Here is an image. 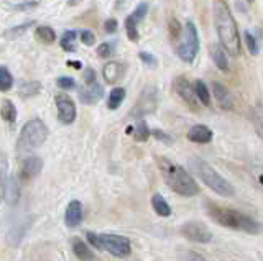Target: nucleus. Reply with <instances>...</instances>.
I'll list each match as a JSON object with an SVG mask.
<instances>
[{
  "mask_svg": "<svg viewBox=\"0 0 263 261\" xmlns=\"http://www.w3.org/2000/svg\"><path fill=\"white\" fill-rule=\"evenodd\" d=\"M30 228V220H22V222L15 224L10 230L7 233V245L8 247H18V245L23 242V238L27 236V232Z\"/></svg>",
  "mask_w": 263,
  "mask_h": 261,
  "instance_id": "nucleus-13",
  "label": "nucleus"
},
{
  "mask_svg": "<svg viewBox=\"0 0 263 261\" xmlns=\"http://www.w3.org/2000/svg\"><path fill=\"white\" fill-rule=\"evenodd\" d=\"M56 102V109H58V118H60L61 124L64 125H71L74 120H76V104L72 102L71 97L68 95H56L54 97Z\"/></svg>",
  "mask_w": 263,
  "mask_h": 261,
  "instance_id": "nucleus-10",
  "label": "nucleus"
},
{
  "mask_svg": "<svg viewBox=\"0 0 263 261\" xmlns=\"http://www.w3.org/2000/svg\"><path fill=\"white\" fill-rule=\"evenodd\" d=\"M184 261H205V258L202 255H199V253H196V251H187Z\"/></svg>",
  "mask_w": 263,
  "mask_h": 261,
  "instance_id": "nucleus-43",
  "label": "nucleus"
},
{
  "mask_svg": "<svg viewBox=\"0 0 263 261\" xmlns=\"http://www.w3.org/2000/svg\"><path fill=\"white\" fill-rule=\"evenodd\" d=\"M31 25H33V22H27V23H23V25H18V27H13L10 30H7L5 31V38H8V39L18 38V36L25 35V31H27Z\"/></svg>",
  "mask_w": 263,
  "mask_h": 261,
  "instance_id": "nucleus-33",
  "label": "nucleus"
},
{
  "mask_svg": "<svg viewBox=\"0 0 263 261\" xmlns=\"http://www.w3.org/2000/svg\"><path fill=\"white\" fill-rule=\"evenodd\" d=\"M7 179H8V159L7 154L0 151V204L5 199Z\"/></svg>",
  "mask_w": 263,
  "mask_h": 261,
  "instance_id": "nucleus-22",
  "label": "nucleus"
},
{
  "mask_svg": "<svg viewBox=\"0 0 263 261\" xmlns=\"http://www.w3.org/2000/svg\"><path fill=\"white\" fill-rule=\"evenodd\" d=\"M173 87H175L176 94L189 105V107H191V109H197V107H199V101L196 99L194 91H193V86L189 84V81L186 77H183V76L175 77V81H173Z\"/></svg>",
  "mask_w": 263,
  "mask_h": 261,
  "instance_id": "nucleus-11",
  "label": "nucleus"
},
{
  "mask_svg": "<svg viewBox=\"0 0 263 261\" xmlns=\"http://www.w3.org/2000/svg\"><path fill=\"white\" fill-rule=\"evenodd\" d=\"M214 27H216L220 46L227 51V54L234 58L240 54V35H238L237 22L226 2L220 0L214 4Z\"/></svg>",
  "mask_w": 263,
  "mask_h": 261,
  "instance_id": "nucleus-1",
  "label": "nucleus"
},
{
  "mask_svg": "<svg viewBox=\"0 0 263 261\" xmlns=\"http://www.w3.org/2000/svg\"><path fill=\"white\" fill-rule=\"evenodd\" d=\"M134 138L137 142H146L150 138V128H148L145 120L140 118L134 125Z\"/></svg>",
  "mask_w": 263,
  "mask_h": 261,
  "instance_id": "nucleus-27",
  "label": "nucleus"
},
{
  "mask_svg": "<svg viewBox=\"0 0 263 261\" xmlns=\"http://www.w3.org/2000/svg\"><path fill=\"white\" fill-rule=\"evenodd\" d=\"M78 36L81 38V43L86 45V46H92L96 43V35L90 30H81L78 33Z\"/></svg>",
  "mask_w": 263,
  "mask_h": 261,
  "instance_id": "nucleus-36",
  "label": "nucleus"
},
{
  "mask_svg": "<svg viewBox=\"0 0 263 261\" xmlns=\"http://www.w3.org/2000/svg\"><path fill=\"white\" fill-rule=\"evenodd\" d=\"M5 197H7V202L10 204V206H13V204L18 200V197H20V181H18V177L12 176L10 179H7Z\"/></svg>",
  "mask_w": 263,
  "mask_h": 261,
  "instance_id": "nucleus-21",
  "label": "nucleus"
},
{
  "mask_svg": "<svg viewBox=\"0 0 263 261\" xmlns=\"http://www.w3.org/2000/svg\"><path fill=\"white\" fill-rule=\"evenodd\" d=\"M84 83H86V84H92V83H96V71H94L92 68H87V69L84 71Z\"/></svg>",
  "mask_w": 263,
  "mask_h": 261,
  "instance_id": "nucleus-42",
  "label": "nucleus"
},
{
  "mask_svg": "<svg viewBox=\"0 0 263 261\" xmlns=\"http://www.w3.org/2000/svg\"><path fill=\"white\" fill-rule=\"evenodd\" d=\"M48 127L43 120L40 118H33L28 120L27 124L23 125L22 132L18 135V140L15 145V151L20 158L28 156L30 153L38 150L41 145H45L48 140Z\"/></svg>",
  "mask_w": 263,
  "mask_h": 261,
  "instance_id": "nucleus-5",
  "label": "nucleus"
},
{
  "mask_svg": "<svg viewBox=\"0 0 263 261\" xmlns=\"http://www.w3.org/2000/svg\"><path fill=\"white\" fill-rule=\"evenodd\" d=\"M156 163H158L164 183L168 184L173 192L183 195V197H193V195L199 194V186L196 184L191 174L183 166H179L178 163L163 156L156 158Z\"/></svg>",
  "mask_w": 263,
  "mask_h": 261,
  "instance_id": "nucleus-3",
  "label": "nucleus"
},
{
  "mask_svg": "<svg viewBox=\"0 0 263 261\" xmlns=\"http://www.w3.org/2000/svg\"><path fill=\"white\" fill-rule=\"evenodd\" d=\"M187 140L193 142V143H199V145L209 143L212 140V130L205 125H194V127L189 128Z\"/></svg>",
  "mask_w": 263,
  "mask_h": 261,
  "instance_id": "nucleus-18",
  "label": "nucleus"
},
{
  "mask_svg": "<svg viewBox=\"0 0 263 261\" xmlns=\"http://www.w3.org/2000/svg\"><path fill=\"white\" fill-rule=\"evenodd\" d=\"M152 207L160 217H170L171 215L170 204L166 202V199H164L161 194H155L152 197Z\"/></svg>",
  "mask_w": 263,
  "mask_h": 261,
  "instance_id": "nucleus-23",
  "label": "nucleus"
},
{
  "mask_svg": "<svg viewBox=\"0 0 263 261\" xmlns=\"http://www.w3.org/2000/svg\"><path fill=\"white\" fill-rule=\"evenodd\" d=\"M0 115H2V118L7 122V124H15V120H16V109H15V105L12 101H2V107H0Z\"/></svg>",
  "mask_w": 263,
  "mask_h": 261,
  "instance_id": "nucleus-26",
  "label": "nucleus"
},
{
  "mask_svg": "<svg viewBox=\"0 0 263 261\" xmlns=\"http://www.w3.org/2000/svg\"><path fill=\"white\" fill-rule=\"evenodd\" d=\"M243 36H245L247 48H249V53L255 56V54L258 53V43H257V39H255V35H253V33H250V31H245Z\"/></svg>",
  "mask_w": 263,
  "mask_h": 261,
  "instance_id": "nucleus-34",
  "label": "nucleus"
},
{
  "mask_svg": "<svg viewBox=\"0 0 263 261\" xmlns=\"http://www.w3.org/2000/svg\"><path fill=\"white\" fill-rule=\"evenodd\" d=\"M138 58L142 59L146 66H150V68H156V58L152 54V53H145V51H142L138 54Z\"/></svg>",
  "mask_w": 263,
  "mask_h": 261,
  "instance_id": "nucleus-39",
  "label": "nucleus"
},
{
  "mask_svg": "<svg viewBox=\"0 0 263 261\" xmlns=\"http://www.w3.org/2000/svg\"><path fill=\"white\" fill-rule=\"evenodd\" d=\"M146 13H148V4H145V2H142V4H138L137 5V9H135V12L130 15L132 18H134L135 22H142L145 17H146Z\"/></svg>",
  "mask_w": 263,
  "mask_h": 261,
  "instance_id": "nucleus-35",
  "label": "nucleus"
},
{
  "mask_svg": "<svg viewBox=\"0 0 263 261\" xmlns=\"http://www.w3.org/2000/svg\"><path fill=\"white\" fill-rule=\"evenodd\" d=\"M12 86H13V76L10 74V71L5 66H0V91L2 92L10 91Z\"/></svg>",
  "mask_w": 263,
  "mask_h": 261,
  "instance_id": "nucleus-28",
  "label": "nucleus"
},
{
  "mask_svg": "<svg viewBox=\"0 0 263 261\" xmlns=\"http://www.w3.org/2000/svg\"><path fill=\"white\" fill-rule=\"evenodd\" d=\"M181 235L186 240L194 243H209L212 242V232L201 222H186L179 228Z\"/></svg>",
  "mask_w": 263,
  "mask_h": 261,
  "instance_id": "nucleus-9",
  "label": "nucleus"
},
{
  "mask_svg": "<svg viewBox=\"0 0 263 261\" xmlns=\"http://www.w3.org/2000/svg\"><path fill=\"white\" fill-rule=\"evenodd\" d=\"M153 136H156V138H158V140H161V142H164V143H171L173 140H171V136L170 135H166V133H164L163 132V130H153Z\"/></svg>",
  "mask_w": 263,
  "mask_h": 261,
  "instance_id": "nucleus-41",
  "label": "nucleus"
},
{
  "mask_svg": "<svg viewBox=\"0 0 263 261\" xmlns=\"http://www.w3.org/2000/svg\"><path fill=\"white\" fill-rule=\"evenodd\" d=\"M104 95V87L97 83L92 84H87V87L81 89L79 91V99L82 104L90 105V104H96L97 101H101Z\"/></svg>",
  "mask_w": 263,
  "mask_h": 261,
  "instance_id": "nucleus-17",
  "label": "nucleus"
},
{
  "mask_svg": "<svg viewBox=\"0 0 263 261\" xmlns=\"http://www.w3.org/2000/svg\"><path fill=\"white\" fill-rule=\"evenodd\" d=\"M117 28H119V23H117V20H115V18H109L104 23V30L107 31V33H115Z\"/></svg>",
  "mask_w": 263,
  "mask_h": 261,
  "instance_id": "nucleus-40",
  "label": "nucleus"
},
{
  "mask_svg": "<svg viewBox=\"0 0 263 261\" xmlns=\"http://www.w3.org/2000/svg\"><path fill=\"white\" fill-rule=\"evenodd\" d=\"M71 247H72L74 255L78 256V259H81V261H96L92 250H90L81 238H78V236H76V238H72Z\"/></svg>",
  "mask_w": 263,
  "mask_h": 261,
  "instance_id": "nucleus-19",
  "label": "nucleus"
},
{
  "mask_svg": "<svg viewBox=\"0 0 263 261\" xmlns=\"http://www.w3.org/2000/svg\"><path fill=\"white\" fill-rule=\"evenodd\" d=\"M156 109H158V91H156L155 86H145L143 91L138 95L135 107L130 112V117L140 120L145 115L153 113Z\"/></svg>",
  "mask_w": 263,
  "mask_h": 261,
  "instance_id": "nucleus-8",
  "label": "nucleus"
},
{
  "mask_svg": "<svg viewBox=\"0 0 263 261\" xmlns=\"http://www.w3.org/2000/svg\"><path fill=\"white\" fill-rule=\"evenodd\" d=\"M112 53H114V45L112 43H102L101 46L97 48V56H99V58H102V59L110 58Z\"/></svg>",
  "mask_w": 263,
  "mask_h": 261,
  "instance_id": "nucleus-38",
  "label": "nucleus"
},
{
  "mask_svg": "<svg viewBox=\"0 0 263 261\" xmlns=\"http://www.w3.org/2000/svg\"><path fill=\"white\" fill-rule=\"evenodd\" d=\"M40 91H41V83H38V81H31V83L22 84L18 94L22 97H33V95H36Z\"/></svg>",
  "mask_w": 263,
  "mask_h": 261,
  "instance_id": "nucleus-30",
  "label": "nucleus"
},
{
  "mask_svg": "<svg viewBox=\"0 0 263 261\" xmlns=\"http://www.w3.org/2000/svg\"><path fill=\"white\" fill-rule=\"evenodd\" d=\"M125 30H127V35H128V39L130 42H138V38H140V33H138V22H135L134 18L127 17L125 20Z\"/></svg>",
  "mask_w": 263,
  "mask_h": 261,
  "instance_id": "nucleus-32",
  "label": "nucleus"
},
{
  "mask_svg": "<svg viewBox=\"0 0 263 261\" xmlns=\"http://www.w3.org/2000/svg\"><path fill=\"white\" fill-rule=\"evenodd\" d=\"M56 84L60 89H64V91H69V89H74L76 87V81L69 76H63V77H58Z\"/></svg>",
  "mask_w": 263,
  "mask_h": 261,
  "instance_id": "nucleus-37",
  "label": "nucleus"
},
{
  "mask_svg": "<svg viewBox=\"0 0 263 261\" xmlns=\"http://www.w3.org/2000/svg\"><path fill=\"white\" fill-rule=\"evenodd\" d=\"M197 51H199V35H197L194 23L186 22L183 33H181V39L176 46V54L181 61L193 63L197 56Z\"/></svg>",
  "mask_w": 263,
  "mask_h": 261,
  "instance_id": "nucleus-7",
  "label": "nucleus"
},
{
  "mask_svg": "<svg viewBox=\"0 0 263 261\" xmlns=\"http://www.w3.org/2000/svg\"><path fill=\"white\" fill-rule=\"evenodd\" d=\"M211 56H212V61L217 66V69H220V71H227L229 69L227 51L220 46V43H214L211 46Z\"/></svg>",
  "mask_w": 263,
  "mask_h": 261,
  "instance_id": "nucleus-20",
  "label": "nucleus"
},
{
  "mask_svg": "<svg viewBox=\"0 0 263 261\" xmlns=\"http://www.w3.org/2000/svg\"><path fill=\"white\" fill-rule=\"evenodd\" d=\"M38 5H40L38 0H33V2H23L20 5H16L15 9L16 10H27V9H33V7H38Z\"/></svg>",
  "mask_w": 263,
  "mask_h": 261,
  "instance_id": "nucleus-44",
  "label": "nucleus"
},
{
  "mask_svg": "<svg viewBox=\"0 0 263 261\" xmlns=\"http://www.w3.org/2000/svg\"><path fill=\"white\" fill-rule=\"evenodd\" d=\"M189 168L193 173L201 179V181L212 189L216 194L222 195V197H232L235 194L234 186L230 184L227 179L222 177L216 169H214L208 161H204L199 156H193L189 159Z\"/></svg>",
  "mask_w": 263,
  "mask_h": 261,
  "instance_id": "nucleus-4",
  "label": "nucleus"
},
{
  "mask_svg": "<svg viewBox=\"0 0 263 261\" xmlns=\"http://www.w3.org/2000/svg\"><path fill=\"white\" fill-rule=\"evenodd\" d=\"M36 38L38 39H41L43 43H53L54 39H56V33H54V30L51 28V27H46V25H43V27H38L36 28Z\"/></svg>",
  "mask_w": 263,
  "mask_h": 261,
  "instance_id": "nucleus-31",
  "label": "nucleus"
},
{
  "mask_svg": "<svg viewBox=\"0 0 263 261\" xmlns=\"http://www.w3.org/2000/svg\"><path fill=\"white\" fill-rule=\"evenodd\" d=\"M78 38V31H74V30H69V31H66V33L63 35L61 38V48L64 51H76V45H74V39Z\"/></svg>",
  "mask_w": 263,
  "mask_h": 261,
  "instance_id": "nucleus-29",
  "label": "nucleus"
},
{
  "mask_svg": "<svg viewBox=\"0 0 263 261\" xmlns=\"http://www.w3.org/2000/svg\"><path fill=\"white\" fill-rule=\"evenodd\" d=\"M82 222V204L79 200H71L64 212V224L69 228H76Z\"/></svg>",
  "mask_w": 263,
  "mask_h": 261,
  "instance_id": "nucleus-14",
  "label": "nucleus"
},
{
  "mask_svg": "<svg viewBox=\"0 0 263 261\" xmlns=\"http://www.w3.org/2000/svg\"><path fill=\"white\" fill-rule=\"evenodd\" d=\"M69 64H71V66H74V68H78V69L81 68V64H79V63H69Z\"/></svg>",
  "mask_w": 263,
  "mask_h": 261,
  "instance_id": "nucleus-45",
  "label": "nucleus"
},
{
  "mask_svg": "<svg viewBox=\"0 0 263 261\" xmlns=\"http://www.w3.org/2000/svg\"><path fill=\"white\" fill-rule=\"evenodd\" d=\"M249 2H253V0H249Z\"/></svg>",
  "mask_w": 263,
  "mask_h": 261,
  "instance_id": "nucleus-46",
  "label": "nucleus"
},
{
  "mask_svg": "<svg viewBox=\"0 0 263 261\" xmlns=\"http://www.w3.org/2000/svg\"><path fill=\"white\" fill-rule=\"evenodd\" d=\"M212 94H214V99L217 101V104L220 105L222 109L230 110L234 107V97H232V94H230V91L224 84L212 83Z\"/></svg>",
  "mask_w": 263,
  "mask_h": 261,
  "instance_id": "nucleus-16",
  "label": "nucleus"
},
{
  "mask_svg": "<svg viewBox=\"0 0 263 261\" xmlns=\"http://www.w3.org/2000/svg\"><path fill=\"white\" fill-rule=\"evenodd\" d=\"M123 72H125V64L120 61H109L102 68V74L107 84H115L122 79Z\"/></svg>",
  "mask_w": 263,
  "mask_h": 261,
  "instance_id": "nucleus-15",
  "label": "nucleus"
},
{
  "mask_svg": "<svg viewBox=\"0 0 263 261\" xmlns=\"http://www.w3.org/2000/svg\"><path fill=\"white\" fill-rule=\"evenodd\" d=\"M123 99H125V89L123 87H114L110 94H109V99H107V107L110 110H117Z\"/></svg>",
  "mask_w": 263,
  "mask_h": 261,
  "instance_id": "nucleus-24",
  "label": "nucleus"
},
{
  "mask_svg": "<svg viewBox=\"0 0 263 261\" xmlns=\"http://www.w3.org/2000/svg\"><path fill=\"white\" fill-rule=\"evenodd\" d=\"M205 212H208V215L220 227H227V228H232V230L245 232L250 235H258L261 230V225L258 220L243 214V212L222 207L219 204L205 202Z\"/></svg>",
  "mask_w": 263,
  "mask_h": 261,
  "instance_id": "nucleus-2",
  "label": "nucleus"
},
{
  "mask_svg": "<svg viewBox=\"0 0 263 261\" xmlns=\"http://www.w3.org/2000/svg\"><path fill=\"white\" fill-rule=\"evenodd\" d=\"M86 238L94 248L109 251L115 258H125L132 251V243L127 236H123V235L86 232Z\"/></svg>",
  "mask_w": 263,
  "mask_h": 261,
  "instance_id": "nucleus-6",
  "label": "nucleus"
},
{
  "mask_svg": "<svg viewBox=\"0 0 263 261\" xmlns=\"http://www.w3.org/2000/svg\"><path fill=\"white\" fill-rule=\"evenodd\" d=\"M43 169V159L38 156H27L22 163L20 177L22 179H35Z\"/></svg>",
  "mask_w": 263,
  "mask_h": 261,
  "instance_id": "nucleus-12",
  "label": "nucleus"
},
{
  "mask_svg": "<svg viewBox=\"0 0 263 261\" xmlns=\"http://www.w3.org/2000/svg\"><path fill=\"white\" fill-rule=\"evenodd\" d=\"M193 91L196 99L199 101V104L202 105H209L211 104V92H209V87L205 86L202 81H196L194 86H193Z\"/></svg>",
  "mask_w": 263,
  "mask_h": 261,
  "instance_id": "nucleus-25",
  "label": "nucleus"
}]
</instances>
